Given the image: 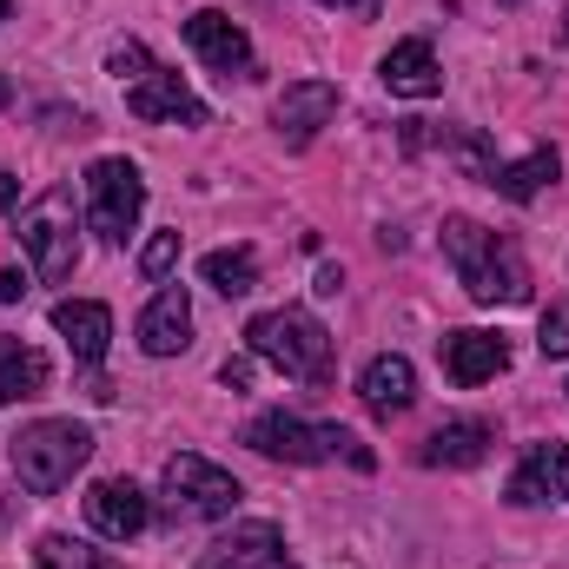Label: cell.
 <instances>
[{"instance_id":"cell-1","label":"cell","mask_w":569,"mask_h":569,"mask_svg":"<svg viewBox=\"0 0 569 569\" xmlns=\"http://www.w3.org/2000/svg\"><path fill=\"white\" fill-rule=\"evenodd\" d=\"M443 259L477 305H530V266H523L517 239L457 212V219H443Z\"/></svg>"},{"instance_id":"cell-2","label":"cell","mask_w":569,"mask_h":569,"mask_svg":"<svg viewBox=\"0 0 569 569\" xmlns=\"http://www.w3.org/2000/svg\"><path fill=\"white\" fill-rule=\"evenodd\" d=\"M246 351L259 365H272L298 385H331V331L305 311V305H279V311H259L246 325Z\"/></svg>"},{"instance_id":"cell-3","label":"cell","mask_w":569,"mask_h":569,"mask_svg":"<svg viewBox=\"0 0 569 569\" xmlns=\"http://www.w3.org/2000/svg\"><path fill=\"white\" fill-rule=\"evenodd\" d=\"M87 457H93V430L73 425V418H40V425H27L7 443V463H13V477H20L27 497L67 490L73 470H87Z\"/></svg>"},{"instance_id":"cell-4","label":"cell","mask_w":569,"mask_h":569,"mask_svg":"<svg viewBox=\"0 0 569 569\" xmlns=\"http://www.w3.org/2000/svg\"><path fill=\"white\" fill-rule=\"evenodd\" d=\"M246 443H252L259 457H272V463H331V457H345V463L371 470V450H365L345 425H305V418H291V411H259V418L246 425Z\"/></svg>"},{"instance_id":"cell-5","label":"cell","mask_w":569,"mask_h":569,"mask_svg":"<svg viewBox=\"0 0 569 569\" xmlns=\"http://www.w3.org/2000/svg\"><path fill=\"white\" fill-rule=\"evenodd\" d=\"M20 246H27L40 284L73 279V266H80V212H73V192H67V186H47V192L20 212Z\"/></svg>"},{"instance_id":"cell-6","label":"cell","mask_w":569,"mask_h":569,"mask_svg":"<svg viewBox=\"0 0 569 569\" xmlns=\"http://www.w3.org/2000/svg\"><path fill=\"white\" fill-rule=\"evenodd\" d=\"M146 212V179L133 159H93L87 166V226L100 232V246H127L140 232Z\"/></svg>"},{"instance_id":"cell-7","label":"cell","mask_w":569,"mask_h":569,"mask_svg":"<svg viewBox=\"0 0 569 569\" xmlns=\"http://www.w3.org/2000/svg\"><path fill=\"white\" fill-rule=\"evenodd\" d=\"M166 497H172V510H179V517H232V510L246 503L239 477H232V470H219V463H212V457H199V450L166 457Z\"/></svg>"},{"instance_id":"cell-8","label":"cell","mask_w":569,"mask_h":569,"mask_svg":"<svg viewBox=\"0 0 569 569\" xmlns=\"http://www.w3.org/2000/svg\"><path fill=\"white\" fill-rule=\"evenodd\" d=\"M186 47H192V53H199L219 80H259V60H252L246 27H239L232 13H219V7L186 13Z\"/></svg>"},{"instance_id":"cell-9","label":"cell","mask_w":569,"mask_h":569,"mask_svg":"<svg viewBox=\"0 0 569 569\" xmlns=\"http://www.w3.org/2000/svg\"><path fill=\"white\" fill-rule=\"evenodd\" d=\"M331 120H338V87H331V80H291L279 100H272V127H279V140L291 146V152L311 146Z\"/></svg>"},{"instance_id":"cell-10","label":"cell","mask_w":569,"mask_h":569,"mask_svg":"<svg viewBox=\"0 0 569 569\" xmlns=\"http://www.w3.org/2000/svg\"><path fill=\"white\" fill-rule=\"evenodd\" d=\"M127 113L133 120H172V127H206V100L172 73V67H152L140 87H127Z\"/></svg>"},{"instance_id":"cell-11","label":"cell","mask_w":569,"mask_h":569,"mask_svg":"<svg viewBox=\"0 0 569 569\" xmlns=\"http://www.w3.org/2000/svg\"><path fill=\"white\" fill-rule=\"evenodd\" d=\"M87 523H93L107 543H133L146 523H152V503H146V490L133 477H107V483L87 490Z\"/></svg>"},{"instance_id":"cell-12","label":"cell","mask_w":569,"mask_h":569,"mask_svg":"<svg viewBox=\"0 0 569 569\" xmlns=\"http://www.w3.org/2000/svg\"><path fill=\"white\" fill-rule=\"evenodd\" d=\"M199 569H298V557H284L279 523H232L226 537L206 543Z\"/></svg>"},{"instance_id":"cell-13","label":"cell","mask_w":569,"mask_h":569,"mask_svg":"<svg viewBox=\"0 0 569 569\" xmlns=\"http://www.w3.org/2000/svg\"><path fill=\"white\" fill-rule=\"evenodd\" d=\"M133 331H140V351H146V358H179V351L192 345V298H186L179 284H159Z\"/></svg>"},{"instance_id":"cell-14","label":"cell","mask_w":569,"mask_h":569,"mask_svg":"<svg viewBox=\"0 0 569 569\" xmlns=\"http://www.w3.org/2000/svg\"><path fill=\"white\" fill-rule=\"evenodd\" d=\"M358 398H365V411L371 418H405L411 405H418V371H411V358H398V351H385V358H371L365 371H358Z\"/></svg>"},{"instance_id":"cell-15","label":"cell","mask_w":569,"mask_h":569,"mask_svg":"<svg viewBox=\"0 0 569 569\" xmlns=\"http://www.w3.org/2000/svg\"><path fill=\"white\" fill-rule=\"evenodd\" d=\"M443 371H450V385H490V378H503L510 371V345L497 338V331H450L443 338Z\"/></svg>"},{"instance_id":"cell-16","label":"cell","mask_w":569,"mask_h":569,"mask_svg":"<svg viewBox=\"0 0 569 569\" xmlns=\"http://www.w3.org/2000/svg\"><path fill=\"white\" fill-rule=\"evenodd\" d=\"M378 80H385V93H398V100H437V93H443V67H437L430 40H398V47L378 60Z\"/></svg>"},{"instance_id":"cell-17","label":"cell","mask_w":569,"mask_h":569,"mask_svg":"<svg viewBox=\"0 0 569 569\" xmlns=\"http://www.w3.org/2000/svg\"><path fill=\"white\" fill-rule=\"evenodd\" d=\"M53 331L67 338L73 365H100L107 345H113V311L93 305V298H60V305H53Z\"/></svg>"},{"instance_id":"cell-18","label":"cell","mask_w":569,"mask_h":569,"mask_svg":"<svg viewBox=\"0 0 569 569\" xmlns=\"http://www.w3.org/2000/svg\"><path fill=\"white\" fill-rule=\"evenodd\" d=\"M550 497H563L569 503V443H530V457H523V470L510 477V503H550Z\"/></svg>"},{"instance_id":"cell-19","label":"cell","mask_w":569,"mask_h":569,"mask_svg":"<svg viewBox=\"0 0 569 569\" xmlns=\"http://www.w3.org/2000/svg\"><path fill=\"white\" fill-rule=\"evenodd\" d=\"M483 457H490V425H477V418H450V425H437L425 437L430 470H470Z\"/></svg>"},{"instance_id":"cell-20","label":"cell","mask_w":569,"mask_h":569,"mask_svg":"<svg viewBox=\"0 0 569 569\" xmlns=\"http://www.w3.org/2000/svg\"><path fill=\"white\" fill-rule=\"evenodd\" d=\"M557 172H563V159H557V146H537V152H523V159H510V166H497V192L510 199V206H530L543 186H557Z\"/></svg>"},{"instance_id":"cell-21","label":"cell","mask_w":569,"mask_h":569,"mask_svg":"<svg viewBox=\"0 0 569 569\" xmlns=\"http://www.w3.org/2000/svg\"><path fill=\"white\" fill-rule=\"evenodd\" d=\"M47 358L33 351V345H20V338H0V411L7 405H20V398H40L47 391Z\"/></svg>"},{"instance_id":"cell-22","label":"cell","mask_w":569,"mask_h":569,"mask_svg":"<svg viewBox=\"0 0 569 569\" xmlns=\"http://www.w3.org/2000/svg\"><path fill=\"white\" fill-rule=\"evenodd\" d=\"M199 279L212 284L219 298H246V291L259 284V252H252V246H226V252H206Z\"/></svg>"},{"instance_id":"cell-23","label":"cell","mask_w":569,"mask_h":569,"mask_svg":"<svg viewBox=\"0 0 569 569\" xmlns=\"http://www.w3.org/2000/svg\"><path fill=\"white\" fill-rule=\"evenodd\" d=\"M437 146H443V159L463 166V179H483V186L497 179V152H490V140H483L477 127H443V140Z\"/></svg>"},{"instance_id":"cell-24","label":"cell","mask_w":569,"mask_h":569,"mask_svg":"<svg viewBox=\"0 0 569 569\" xmlns=\"http://www.w3.org/2000/svg\"><path fill=\"white\" fill-rule=\"evenodd\" d=\"M33 563L40 569H120L107 550H93V543H80V537H40Z\"/></svg>"},{"instance_id":"cell-25","label":"cell","mask_w":569,"mask_h":569,"mask_svg":"<svg viewBox=\"0 0 569 569\" xmlns=\"http://www.w3.org/2000/svg\"><path fill=\"white\" fill-rule=\"evenodd\" d=\"M107 73H113L120 87H140L146 73H152V53H146L140 40H120V47L107 53Z\"/></svg>"},{"instance_id":"cell-26","label":"cell","mask_w":569,"mask_h":569,"mask_svg":"<svg viewBox=\"0 0 569 569\" xmlns=\"http://www.w3.org/2000/svg\"><path fill=\"white\" fill-rule=\"evenodd\" d=\"M537 351H543V358H569V298H557V305L543 311V325H537Z\"/></svg>"},{"instance_id":"cell-27","label":"cell","mask_w":569,"mask_h":569,"mask_svg":"<svg viewBox=\"0 0 569 569\" xmlns=\"http://www.w3.org/2000/svg\"><path fill=\"white\" fill-rule=\"evenodd\" d=\"M172 266H179V232H152V239H146V252H140V272L159 284Z\"/></svg>"},{"instance_id":"cell-28","label":"cell","mask_w":569,"mask_h":569,"mask_svg":"<svg viewBox=\"0 0 569 569\" xmlns=\"http://www.w3.org/2000/svg\"><path fill=\"white\" fill-rule=\"evenodd\" d=\"M252 365H259V358H226V365H219V385H226V391H246V385H252Z\"/></svg>"},{"instance_id":"cell-29","label":"cell","mask_w":569,"mask_h":569,"mask_svg":"<svg viewBox=\"0 0 569 569\" xmlns=\"http://www.w3.org/2000/svg\"><path fill=\"white\" fill-rule=\"evenodd\" d=\"M20 298H27V272L0 266V305H20Z\"/></svg>"},{"instance_id":"cell-30","label":"cell","mask_w":569,"mask_h":569,"mask_svg":"<svg viewBox=\"0 0 569 569\" xmlns=\"http://www.w3.org/2000/svg\"><path fill=\"white\" fill-rule=\"evenodd\" d=\"M338 284H345V272H338V266H325V272H318V284H311V291H318V298H338Z\"/></svg>"},{"instance_id":"cell-31","label":"cell","mask_w":569,"mask_h":569,"mask_svg":"<svg viewBox=\"0 0 569 569\" xmlns=\"http://www.w3.org/2000/svg\"><path fill=\"white\" fill-rule=\"evenodd\" d=\"M13 199H20V179H13V172L0 166V212H13Z\"/></svg>"},{"instance_id":"cell-32","label":"cell","mask_w":569,"mask_h":569,"mask_svg":"<svg viewBox=\"0 0 569 569\" xmlns=\"http://www.w3.org/2000/svg\"><path fill=\"white\" fill-rule=\"evenodd\" d=\"M0 107H13V80L7 73H0Z\"/></svg>"},{"instance_id":"cell-33","label":"cell","mask_w":569,"mask_h":569,"mask_svg":"<svg viewBox=\"0 0 569 569\" xmlns=\"http://www.w3.org/2000/svg\"><path fill=\"white\" fill-rule=\"evenodd\" d=\"M7 20H13V0H0V27H7Z\"/></svg>"},{"instance_id":"cell-34","label":"cell","mask_w":569,"mask_h":569,"mask_svg":"<svg viewBox=\"0 0 569 569\" xmlns=\"http://www.w3.org/2000/svg\"><path fill=\"white\" fill-rule=\"evenodd\" d=\"M325 7H338V0H325ZM351 7H358V13H371V0H351Z\"/></svg>"},{"instance_id":"cell-35","label":"cell","mask_w":569,"mask_h":569,"mask_svg":"<svg viewBox=\"0 0 569 569\" xmlns=\"http://www.w3.org/2000/svg\"><path fill=\"white\" fill-rule=\"evenodd\" d=\"M503 7H523V0H503Z\"/></svg>"},{"instance_id":"cell-36","label":"cell","mask_w":569,"mask_h":569,"mask_svg":"<svg viewBox=\"0 0 569 569\" xmlns=\"http://www.w3.org/2000/svg\"><path fill=\"white\" fill-rule=\"evenodd\" d=\"M563 33H569V13H563Z\"/></svg>"}]
</instances>
